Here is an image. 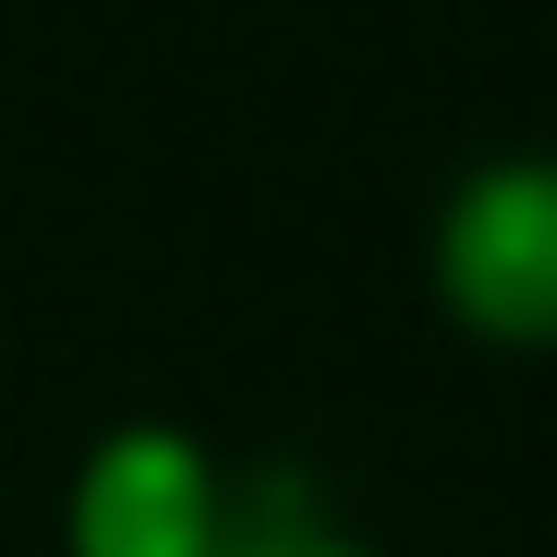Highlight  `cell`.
<instances>
[{
	"mask_svg": "<svg viewBox=\"0 0 557 557\" xmlns=\"http://www.w3.org/2000/svg\"><path fill=\"white\" fill-rule=\"evenodd\" d=\"M436 255L460 278V304H485V315H557V158H485L448 195Z\"/></svg>",
	"mask_w": 557,
	"mask_h": 557,
	"instance_id": "cell-1",
	"label": "cell"
},
{
	"mask_svg": "<svg viewBox=\"0 0 557 557\" xmlns=\"http://www.w3.org/2000/svg\"><path fill=\"white\" fill-rule=\"evenodd\" d=\"M85 557H207V473L170 424H122L85 460Z\"/></svg>",
	"mask_w": 557,
	"mask_h": 557,
	"instance_id": "cell-2",
	"label": "cell"
},
{
	"mask_svg": "<svg viewBox=\"0 0 557 557\" xmlns=\"http://www.w3.org/2000/svg\"><path fill=\"white\" fill-rule=\"evenodd\" d=\"M219 557H363V545L327 521L304 460H267V473L243 485V509H231V533H219Z\"/></svg>",
	"mask_w": 557,
	"mask_h": 557,
	"instance_id": "cell-3",
	"label": "cell"
}]
</instances>
